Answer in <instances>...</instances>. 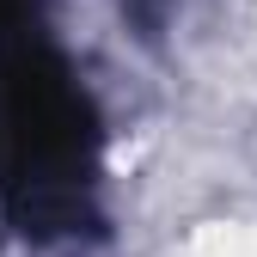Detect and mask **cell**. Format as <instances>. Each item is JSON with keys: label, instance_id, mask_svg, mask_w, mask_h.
<instances>
[{"label": "cell", "instance_id": "obj_1", "mask_svg": "<svg viewBox=\"0 0 257 257\" xmlns=\"http://www.w3.org/2000/svg\"><path fill=\"white\" fill-rule=\"evenodd\" d=\"M104 122L49 37H0V220L25 245L104 233Z\"/></svg>", "mask_w": 257, "mask_h": 257}, {"label": "cell", "instance_id": "obj_2", "mask_svg": "<svg viewBox=\"0 0 257 257\" xmlns=\"http://www.w3.org/2000/svg\"><path fill=\"white\" fill-rule=\"evenodd\" d=\"M43 13V0H0V37H13V31H31Z\"/></svg>", "mask_w": 257, "mask_h": 257}]
</instances>
